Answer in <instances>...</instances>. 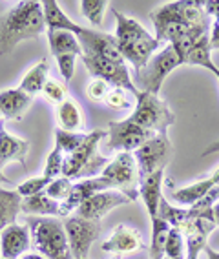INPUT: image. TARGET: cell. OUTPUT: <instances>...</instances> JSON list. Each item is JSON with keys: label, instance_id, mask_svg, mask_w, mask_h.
Returning <instances> with one entry per match:
<instances>
[{"label": "cell", "instance_id": "27", "mask_svg": "<svg viewBox=\"0 0 219 259\" xmlns=\"http://www.w3.org/2000/svg\"><path fill=\"white\" fill-rule=\"evenodd\" d=\"M185 64H190V66H199V68H205V70L215 71L219 70L217 66L214 64V60H212V50H210V38H208V33L203 35L199 40L192 46V50L188 51L187 60H185Z\"/></svg>", "mask_w": 219, "mask_h": 259}, {"label": "cell", "instance_id": "22", "mask_svg": "<svg viewBox=\"0 0 219 259\" xmlns=\"http://www.w3.org/2000/svg\"><path fill=\"white\" fill-rule=\"evenodd\" d=\"M20 212L28 213V218H59L61 215V204L50 199L46 192H40L37 195L22 199Z\"/></svg>", "mask_w": 219, "mask_h": 259}, {"label": "cell", "instance_id": "41", "mask_svg": "<svg viewBox=\"0 0 219 259\" xmlns=\"http://www.w3.org/2000/svg\"><path fill=\"white\" fill-rule=\"evenodd\" d=\"M205 13L208 15V19L212 17L214 20H219V0H208V2H205Z\"/></svg>", "mask_w": 219, "mask_h": 259}, {"label": "cell", "instance_id": "23", "mask_svg": "<svg viewBox=\"0 0 219 259\" xmlns=\"http://www.w3.org/2000/svg\"><path fill=\"white\" fill-rule=\"evenodd\" d=\"M48 44H50L53 57L64 55V53H73L77 57H82V48H80L77 35L66 31V29H50L48 31Z\"/></svg>", "mask_w": 219, "mask_h": 259}, {"label": "cell", "instance_id": "44", "mask_svg": "<svg viewBox=\"0 0 219 259\" xmlns=\"http://www.w3.org/2000/svg\"><path fill=\"white\" fill-rule=\"evenodd\" d=\"M20 259H46L42 254L38 252H26L24 255H20Z\"/></svg>", "mask_w": 219, "mask_h": 259}, {"label": "cell", "instance_id": "18", "mask_svg": "<svg viewBox=\"0 0 219 259\" xmlns=\"http://www.w3.org/2000/svg\"><path fill=\"white\" fill-rule=\"evenodd\" d=\"M28 152L29 141L11 135L6 130L4 120H0V166L4 168L10 162H20L22 166H26Z\"/></svg>", "mask_w": 219, "mask_h": 259}, {"label": "cell", "instance_id": "5", "mask_svg": "<svg viewBox=\"0 0 219 259\" xmlns=\"http://www.w3.org/2000/svg\"><path fill=\"white\" fill-rule=\"evenodd\" d=\"M136 99L137 106L130 119L152 134H168V128L176 122V115L170 110L168 102L148 92H139Z\"/></svg>", "mask_w": 219, "mask_h": 259}, {"label": "cell", "instance_id": "39", "mask_svg": "<svg viewBox=\"0 0 219 259\" xmlns=\"http://www.w3.org/2000/svg\"><path fill=\"white\" fill-rule=\"evenodd\" d=\"M75 59H77V55H73V53H64V55H57L55 57L57 64H59V71H61V75L64 77L66 82H70V80L73 79V75H75Z\"/></svg>", "mask_w": 219, "mask_h": 259}, {"label": "cell", "instance_id": "12", "mask_svg": "<svg viewBox=\"0 0 219 259\" xmlns=\"http://www.w3.org/2000/svg\"><path fill=\"white\" fill-rule=\"evenodd\" d=\"M75 35H77L80 48H82V55L104 57V59H108V60L124 64V59H122L121 51L117 48L115 37L108 35V33L99 31V29L82 28V26L77 28Z\"/></svg>", "mask_w": 219, "mask_h": 259}, {"label": "cell", "instance_id": "35", "mask_svg": "<svg viewBox=\"0 0 219 259\" xmlns=\"http://www.w3.org/2000/svg\"><path fill=\"white\" fill-rule=\"evenodd\" d=\"M50 185V179L44 176H38V177H31V179L24 181L22 185L17 186V194L26 199V197H31V195H37L40 192L46 190V186Z\"/></svg>", "mask_w": 219, "mask_h": 259}, {"label": "cell", "instance_id": "31", "mask_svg": "<svg viewBox=\"0 0 219 259\" xmlns=\"http://www.w3.org/2000/svg\"><path fill=\"white\" fill-rule=\"evenodd\" d=\"M84 137H86V134H82V132H66V130H62V128H57L55 146L64 153V157H66V155H70V153H73L75 150L79 148L80 144H82Z\"/></svg>", "mask_w": 219, "mask_h": 259}, {"label": "cell", "instance_id": "42", "mask_svg": "<svg viewBox=\"0 0 219 259\" xmlns=\"http://www.w3.org/2000/svg\"><path fill=\"white\" fill-rule=\"evenodd\" d=\"M217 152H219V139L214 141V143H210L208 146H206V148L203 150L201 157H206V155H210V153H217Z\"/></svg>", "mask_w": 219, "mask_h": 259}, {"label": "cell", "instance_id": "17", "mask_svg": "<svg viewBox=\"0 0 219 259\" xmlns=\"http://www.w3.org/2000/svg\"><path fill=\"white\" fill-rule=\"evenodd\" d=\"M31 246V236L26 225H10L0 232V252L4 259H19Z\"/></svg>", "mask_w": 219, "mask_h": 259}, {"label": "cell", "instance_id": "13", "mask_svg": "<svg viewBox=\"0 0 219 259\" xmlns=\"http://www.w3.org/2000/svg\"><path fill=\"white\" fill-rule=\"evenodd\" d=\"M132 203L124 194L117 192V190H104L99 194L92 195L90 199H86L79 208L75 210V215L84 219H92V221H101V219L110 213L112 210L119 208L122 204Z\"/></svg>", "mask_w": 219, "mask_h": 259}, {"label": "cell", "instance_id": "50", "mask_svg": "<svg viewBox=\"0 0 219 259\" xmlns=\"http://www.w3.org/2000/svg\"><path fill=\"white\" fill-rule=\"evenodd\" d=\"M163 259H166V257H163Z\"/></svg>", "mask_w": 219, "mask_h": 259}, {"label": "cell", "instance_id": "16", "mask_svg": "<svg viewBox=\"0 0 219 259\" xmlns=\"http://www.w3.org/2000/svg\"><path fill=\"white\" fill-rule=\"evenodd\" d=\"M104 190L112 188H110V183L101 176L92 177V179H80L77 183H73L70 197L61 204V218H68V215L75 213V210L79 208L84 201L90 199L92 195L99 194V192H104Z\"/></svg>", "mask_w": 219, "mask_h": 259}, {"label": "cell", "instance_id": "29", "mask_svg": "<svg viewBox=\"0 0 219 259\" xmlns=\"http://www.w3.org/2000/svg\"><path fill=\"white\" fill-rule=\"evenodd\" d=\"M172 227L163 218H155L152 221V239H150V259H163L164 245Z\"/></svg>", "mask_w": 219, "mask_h": 259}, {"label": "cell", "instance_id": "14", "mask_svg": "<svg viewBox=\"0 0 219 259\" xmlns=\"http://www.w3.org/2000/svg\"><path fill=\"white\" fill-rule=\"evenodd\" d=\"M101 248L108 254H113L115 257L128 254H136L139 250L146 248V243L143 239V234L128 225H117L112 234L104 239Z\"/></svg>", "mask_w": 219, "mask_h": 259}, {"label": "cell", "instance_id": "11", "mask_svg": "<svg viewBox=\"0 0 219 259\" xmlns=\"http://www.w3.org/2000/svg\"><path fill=\"white\" fill-rule=\"evenodd\" d=\"M64 230L73 259H86L92 245L101 236V221H92V219H84L79 215H68L64 221Z\"/></svg>", "mask_w": 219, "mask_h": 259}, {"label": "cell", "instance_id": "24", "mask_svg": "<svg viewBox=\"0 0 219 259\" xmlns=\"http://www.w3.org/2000/svg\"><path fill=\"white\" fill-rule=\"evenodd\" d=\"M42 10H44V22H46L48 31L50 29H66V31L75 33L80 24H75L73 20L61 10L59 2L55 0H44L42 2Z\"/></svg>", "mask_w": 219, "mask_h": 259}, {"label": "cell", "instance_id": "6", "mask_svg": "<svg viewBox=\"0 0 219 259\" xmlns=\"http://www.w3.org/2000/svg\"><path fill=\"white\" fill-rule=\"evenodd\" d=\"M101 177L110 183V188L124 194L132 203L139 199L141 176L134 153H117L106 164V168L101 171Z\"/></svg>", "mask_w": 219, "mask_h": 259}, {"label": "cell", "instance_id": "37", "mask_svg": "<svg viewBox=\"0 0 219 259\" xmlns=\"http://www.w3.org/2000/svg\"><path fill=\"white\" fill-rule=\"evenodd\" d=\"M112 86L101 79H92L86 86V95L92 102H104Z\"/></svg>", "mask_w": 219, "mask_h": 259}, {"label": "cell", "instance_id": "4", "mask_svg": "<svg viewBox=\"0 0 219 259\" xmlns=\"http://www.w3.org/2000/svg\"><path fill=\"white\" fill-rule=\"evenodd\" d=\"M31 245L46 259H73L64 230V223L59 218H28Z\"/></svg>", "mask_w": 219, "mask_h": 259}, {"label": "cell", "instance_id": "36", "mask_svg": "<svg viewBox=\"0 0 219 259\" xmlns=\"http://www.w3.org/2000/svg\"><path fill=\"white\" fill-rule=\"evenodd\" d=\"M66 93H68V86H64L55 79H48V82L42 88V95L46 97V101L57 104V106L66 101Z\"/></svg>", "mask_w": 219, "mask_h": 259}, {"label": "cell", "instance_id": "45", "mask_svg": "<svg viewBox=\"0 0 219 259\" xmlns=\"http://www.w3.org/2000/svg\"><path fill=\"white\" fill-rule=\"evenodd\" d=\"M0 185H13V181L8 179V176H4V171H2V166H0Z\"/></svg>", "mask_w": 219, "mask_h": 259}, {"label": "cell", "instance_id": "2", "mask_svg": "<svg viewBox=\"0 0 219 259\" xmlns=\"http://www.w3.org/2000/svg\"><path fill=\"white\" fill-rule=\"evenodd\" d=\"M115 17V42L124 60H128L136 70L145 68L159 48V40L150 35L137 20L126 17L124 13L112 10Z\"/></svg>", "mask_w": 219, "mask_h": 259}, {"label": "cell", "instance_id": "40", "mask_svg": "<svg viewBox=\"0 0 219 259\" xmlns=\"http://www.w3.org/2000/svg\"><path fill=\"white\" fill-rule=\"evenodd\" d=\"M210 50H219V20L212 22V33H208Z\"/></svg>", "mask_w": 219, "mask_h": 259}, {"label": "cell", "instance_id": "8", "mask_svg": "<svg viewBox=\"0 0 219 259\" xmlns=\"http://www.w3.org/2000/svg\"><path fill=\"white\" fill-rule=\"evenodd\" d=\"M173 153L172 141L168 139V134H155L152 139L146 141L139 150L134 152L137 161L141 179L152 176L155 171H164Z\"/></svg>", "mask_w": 219, "mask_h": 259}, {"label": "cell", "instance_id": "1", "mask_svg": "<svg viewBox=\"0 0 219 259\" xmlns=\"http://www.w3.org/2000/svg\"><path fill=\"white\" fill-rule=\"evenodd\" d=\"M46 29L38 0H24L0 15V55H8L22 40L40 37Z\"/></svg>", "mask_w": 219, "mask_h": 259}, {"label": "cell", "instance_id": "32", "mask_svg": "<svg viewBox=\"0 0 219 259\" xmlns=\"http://www.w3.org/2000/svg\"><path fill=\"white\" fill-rule=\"evenodd\" d=\"M71 188H73V181L68 179V177L61 176L57 177V179L50 181V185L46 186V195L50 197V199H53L55 203L62 204L68 197H70L71 194Z\"/></svg>", "mask_w": 219, "mask_h": 259}, {"label": "cell", "instance_id": "15", "mask_svg": "<svg viewBox=\"0 0 219 259\" xmlns=\"http://www.w3.org/2000/svg\"><path fill=\"white\" fill-rule=\"evenodd\" d=\"M214 230L215 221L210 218H199L185 223L181 228L183 236H185V243H187V255H185V259L199 257V254L206 246V239H208V236Z\"/></svg>", "mask_w": 219, "mask_h": 259}, {"label": "cell", "instance_id": "49", "mask_svg": "<svg viewBox=\"0 0 219 259\" xmlns=\"http://www.w3.org/2000/svg\"><path fill=\"white\" fill-rule=\"evenodd\" d=\"M0 259H4V257H0Z\"/></svg>", "mask_w": 219, "mask_h": 259}, {"label": "cell", "instance_id": "46", "mask_svg": "<svg viewBox=\"0 0 219 259\" xmlns=\"http://www.w3.org/2000/svg\"><path fill=\"white\" fill-rule=\"evenodd\" d=\"M214 221H215V227H219V203L214 206Z\"/></svg>", "mask_w": 219, "mask_h": 259}, {"label": "cell", "instance_id": "10", "mask_svg": "<svg viewBox=\"0 0 219 259\" xmlns=\"http://www.w3.org/2000/svg\"><path fill=\"white\" fill-rule=\"evenodd\" d=\"M80 59H82L86 70L90 71V75L94 79L104 80L112 88L126 90L132 95H136V97L139 95V90L136 88L134 79L130 77V71H128V68L124 64L113 62V60H108L104 57H97V55H82Z\"/></svg>", "mask_w": 219, "mask_h": 259}, {"label": "cell", "instance_id": "28", "mask_svg": "<svg viewBox=\"0 0 219 259\" xmlns=\"http://www.w3.org/2000/svg\"><path fill=\"white\" fill-rule=\"evenodd\" d=\"M48 73H50V66H48L46 59H40L37 64L33 66L28 73L24 75L22 82H20L19 88L22 92H26L28 95H37V93L42 92L44 84L48 82Z\"/></svg>", "mask_w": 219, "mask_h": 259}, {"label": "cell", "instance_id": "25", "mask_svg": "<svg viewBox=\"0 0 219 259\" xmlns=\"http://www.w3.org/2000/svg\"><path fill=\"white\" fill-rule=\"evenodd\" d=\"M20 204H22V197L17 194V190L0 188V232L17 223Z\"/></svg>", "mask_w": 219, "mask_h": 259}, {"label": "cell", "instance_id": "34", "mask_svg": "<svg viewBox=\"0 0 219 259\" xmlns=\"http://www.w3.org/2000/svg\"><path fill=\"white\" fill-rule=\"evenodd\" d=\"M62 164H64V153L55 146L52 152L48 153L46 166H44V174H42V176L48 177L50 181L61 177L62 176Z\"/></svg>", "mask_w": 219, "mask_h": 259}, {"label": "cell", "instance_id": "43", "mask_svg": "<svg viewBox=\"0 0 219 259\" xmlns=\"http://www.w3.org/2000/svg\"><path fill=\"white\" fill-rule=\"evenodd\" d=\"M203 252H205L208 259H219V252H217V250H214V248H210L208 245L205 246V250H203Z\"/></svg>", "mask_w": 219, "mask_h": 259}, {"label": "cell", "instance_id": "38", "mask_svg": "<svg viewBox=\"0 0 219 259\" xmlns=\"http://www.w3.org/2000/svg\"><path fill=\"white\" fill-rule=\"evenodd\" d=\"M128 93L130 92H126V90H122V88H112L110 93H108L104 104L113 108V110H128V108H130Z\"/></svg>", "mask_w": 219, "mask_h": 259}, {"label": "cell", "instance_id": "20", "mask_svg": "<svg viewBox=\"0 0 219 259\" xmlns=\"http://www.w3.org/2000/svg\"><path fill=\"white\" fill-rule=\"evenodd\" d=\"M163 179H164V171H155L152 176L141 179L139 195L146 206L150 221H154L155 218H159V203L163 199V194H161V190H163Z\"/></svg>", "mask_w": 219, "mask_h": 259}, {"label": "cell", "instance_id": "21", "mask_svg": "<svg viewBox=\"0 0 219 259\" xmlns=\"http://www.w3.org/2000/svg\"><path fill=\"white\" fill-rule=\"evenodd\" d=\"M219 188V168L206 179L199 181V183H194V185H188L185 188L172 190L170 195L172 199L179 204H185V206H192L194 203H197L199 199H203L210 190Z\"/></svg>", "mask_w": 219, "mask_h": 259}, {"label": "cell", "instance_id": "33", "mask_svg": "<svg viewBox=\"0 0 219 259\" xmlns=\"http://www.w3.org/2000/svg\"><path fill=\"white\" fill-rule=\"evenodd\" d=\"M183 243H185V236L179 228H172L168 234L166 245H164V257L166 259H185V252H183Z\"/></svg>", "mask_w": 219, "mask_h": 259}, {"label": "cell", "instance_id": "30", "mask_svg": "<svg viewBox=\"0 0 219 259\" xmlns=\"http://www.w3.org/2000/svg\"><path fill=\"white\" fill-rule=\"evenodd\" d=\"M108 6L110 4H108L106 0H82V2H79L80 13H82L84 17H86V20H88L92 26H95V28H101V26H103Z\"/></svg>", "mask_w": 219, "mask_h": 259}, {"label": "cell", "instance_id": "47", "mask_svg": "<svg viewBox=\"0 0 219 259\" xmlns=\"http://www.w3.org/2000/svg\"><path fill=\"white\" fill-rule=\"evenodd\" d=\"M214 75H215V79H217V80H219V70H217V71H215V73H214Z\"/></svg>", "mask_w": 219, "mask_h": 259}, {"label": "cell", "instance_id": "7", "mask_svg": "<svg viewBox=\"0 0 219 259\" xmlns=\"http://www.w3.org/2000/svg\"><path fill=\"white\" fill-rule=\"evenodd\" d=\"M178 66H181V60H179L176 50L168 44L163 51L155 53V55L146 62L145 68L136 70L134 84H136V88L139 90V92H148V93H154V95H159L164 79H166L168 75L172 73Z\"/></svg>", "mask_w": 219, "mask_h": 259}, {"label": "cell", "instance_id": "48", "mask_svg": "<svg viewBox=\"0 0 219 259\" xmlns=\"http://www.w3.org/2000/svg\"><path fill=\"white\" fill-rule=\"evenodd\" d=\"M113 259H121V257H113Z\"/></svg>", "mask_w": 219, "mask_h": 259}, {"label": "cell", "instance_id": "9", "mask_svg": "<svg viewBox=\"0 0 219 259\" xmlns=\"http://www.w3.org/2000/svg\"><path fill=\"white\" fill-rule=\"evenodd\" d=\"M106 132H108L106 148L110 152H117V153L136 152L146 141L152 139L155 135L152 132H148V130L141 128L139 124H136L130 117L124 120H112V122H108Z\"/></svg>", "mask_w": 219, "mask_h": 259}, {"label": "cell", "instance_id": "3", "mask_svg": "<svg viewBox=\"0 0 219 259\" xmlns=\"http://www.w3.org/2000/svg\"><path fill=\"white\" fill-rule=\"evenodd\" d=\"M106 130H95V132L86 134V137H84L82 144H80L79 148L64 157L62 176L71 181L92 179V177L101 176V171L106 168L110 159L104 157V155H99L97 148L99 143L106 139Z\"/></svg>", "mask_w": 219, "mask_h": 259}, {"label": "cell", "instance_id": "19", "mask_svg": "<svg viewBox=\"0 0 219 259\" xmlns=\"http://www.w3.org/2000/svg\"><path fill=\"white\" fill-rule=\"evenodd\" d=\"M33 97L20 88L0 92V115L8 120H20L29 110Z\"/></svg>", "mask_w": 219, "mask_h": 259}, {"label": "cell", "instance_id": "26", "mask_svg": "<svg viewBox=\"0 0 219 259\" xmlns=\"http://www.w3.org/2000/svg\"><path fill=\"white\" fill-rule=\"evenodd\" d=\"M57 120H59V128L66 132H80L84 124L82 111L71 99H66L57 106Z\"/></svg>", "mask_w": 219, "mask_h": 259}]
</instances>
